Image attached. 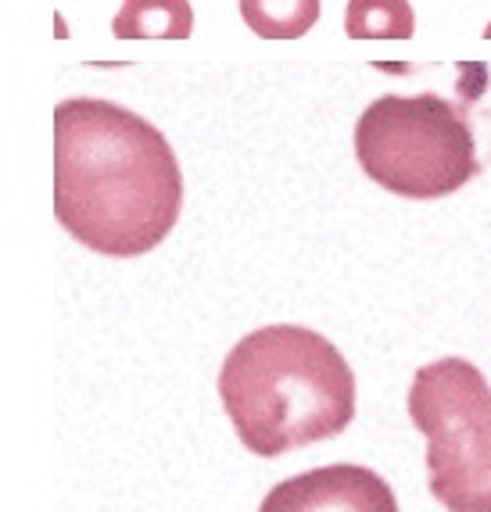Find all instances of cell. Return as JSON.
Returning a JSON list of instances; mask_svg holds the SVG:
<instances>
[{
  "mask_svg": "<svg viewBox=\"0 0 491 512\" xmlns=\"http://www.w3.org/2000/svg\"><path fill=\"white\" fill-rule=\"evenodd\" d=\"M180 208V162L162 129L101 97L54 108V212L72 240L137 258L173 233Z\"/></svg>",
  "mask_w": 491,
  "mask_h": 512,
  "instance_id": "6da1fadb",
  "label": "cell"
},
{
  "mask_svg": "<svg viewBox=\"0 0 491 512\" xmlns=\"http://www.w3.org/2000/svg\"><path fill=\"white\" fill-rule=\"evenodd\" d=\"M219 398L244 448L276 459L345 434L355 419V376L323 333L280 323L230 348Z\"/></svg>",
  "mask_w": 491,
  "mask_h": 512,
  "instance_id": "7a4b0ae2",
  "label": "cell"
},
{
  "mask_svg": "<svg viewBox=\"0 0 491 512\" xmlns=\"http://www.w3.org/2000/svg\"><path fill=\"white\" fill-rule=\"evenodd\" d=\"M355 158L377 187L409 201L448 197L481 172L466 111L441 94H384L355 122Z\"/></svg>",
  "mask_w": 491,
  "mask_h": 512,
  "instance_id": "3957f363",
  "label": "cell"
},
{
  "mask_svg": "<svg viewBox=\"0 0 491 512\" xmlns=\"http://www.w3.org/2000/svg\"><path fill=\"white\" fill-rule=\"evenodd\" d=\"M409 419L427 437L431 495L448 512H491V387L466 359L420 366Z\"/></svg>",
  "mask_w": 491,
  "mask_h": 512,
  "instance_id": "277c9868",
  "label": "cell"
},
{
  "mask_svg": "<svg viewBox=\"0 0 491 512\" xmlns=\"http://www.w3.org/2000/svg\"><path fill=\"white\" fill-rule=\"evenodd\" d=\"M259 512H398V502L388 480L373 470L334 462L280 480Z\"/></svg>",
  "mask_w": 491,
  "mask_h": 512,
  "instance_id": "5b68a950",
  "label": "cell"
},
{
  "mask_svg": "<svg viewBox=\"0 0 491 512\" xmlns=\"http://www.w3.org/2000/svg\"><path fill=\"white\" fill-rule=\"evenodd\" d=\"M112 33L119 40H187L194 11L190 0H122Z\"/></svg>",
  "mask_w": 491,
  "mask_h": 512,
  "instance_id": "8992f818",
  "label": "cell"
},
{
  "mask_svg": "<svg viewBox=\"0 0 491 512\" xmlns=\"http://www.w3.org/2000/svg\"><path fill=\"white\" fill-rule=\"evenodd\" d=\"M241 18L262 40H298L319 18V0H241Z\"/></svg>",
  "mask_w": 491,
  "mask_h": 512,
  "instance_id": "52a82bcc",
  "label": "cell"
},
{
  "mask_svg": "<svg viewBox=\"0 0 491 512\" xmlns=\"http://www.w3.org/2000/svg\"><path fill=\"white\" fill-rule=\"evenodd\" d=\"M345 33L352 40H409L416 15L409 0H348Z\"/></svg>",
  "mask_w": 491,
  "mask_h": 512,
  "instance_id": "ba28073f",
  "label": "cell"
},
{
  "mask_svg": "<svg viewBox=\"0 0 491 512\" xmlns=\"http://www.w3.org/2000/svg\"><path fill=\"white\" fill-rule=\"evenodd\" d=\"M484 36H491V26H488V29H484Z\"/></svg>",
  "mask_w": 491,
  "mask_h": 512,
  "instance_id": "9c48e42d",
  "label": "cell"
}]
</instances>
